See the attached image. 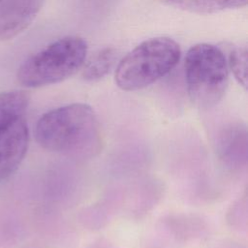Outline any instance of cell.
I'll use <instances>...</instances> for the list:
<instances>
[{
  "label": "cell",
  "mask_w": 248,
  "mask_h": 248,
  "mask_svg": "<svg viewBox=\"0 0 248 248\" xmlns=\"http://www.w3.org/2000/svg\"><path fill=\"white\" fill-rule=\"evenodd\" d=\"M29 142V131L23 115L0 126V180L13 174L21 164Z\"/></svg>",
  "instance_id": "5b68a950"
},
{
  "label": "cell",
  "mask_w": 248,
  "mask_h": 248,
  "mask_svg": "<svg viewBox=\"0 0 248 248\" xmlns=\"http://www.w3.org/2000/svg\"><path fill=\"white\" fill-rule=\"evenodd\" d=\"M184 70L193 104L208 108L223 99L229 83V67L219 47L205 43L193 46L185 56Z\"/></svg>",
  "instance_id": "277c9868"
},
{
  "label": "cell",
  "mask_w": 248,
  "mask_h": 248,
  "mask_svg": "<svg viewBox=\"0 0 248 248\" xmlns=\"http://www.w3.org/2000/svg\"><path fill=\"white\" fill-rule=\"evenodd\" d=\"M43 0H5L0 6V41L11 40L35 19Z\"/></svg>",
  "instance_id": "8992f818"
},
{
  "label": "cell",
  "mask_w": 248,
  "mask_h": 248,
  "mask_svg": "<svg viewBox=\"0 0 248 248\" xmlns=\"http://www.w3.org/2000/svg\"><path fill=\"white\" fill-rule=\"evenodd\" d=\"M181 55L179 45L168 37L148 39L118 63L114 80L125 91L142 89L168 75L178 63Z\"/></svg>",
  "instance_id": "3957f363"
},
{
  "label": "cell",
  "mask_w": 248,
  "mask_h": 248,
  "mask_svg": "<svg viewBox=\"0 0 248 248\" xmlns=\"http://www.w3.org/2000/svg\"><path fill=\"white\" fill-rule=\"evenodd\" d=\"M248 52L245 46H234L229 52L228 67L234 78L244 88H247Z\"/></svg>",
  "instance_id": "30bf717a"
},
{
  "label": "cell",
  "mask_w": 248,
  "mask_h": 248,
  "mask_svg": "<svg viewBox=\"0 0 248 248\" xmlns=\"http://www.w3.org/2000/svg\"><path fill=\"white\" fill-rule=\"evenodd\" d=\"M28 103L29 96L24 91L0 92V126L15 117L23 115Z\"/></svg>",
  "instance_id": "9c48e42d"
},
{
  "label": "cell",
  "mask_w": 248,
  "mask_h": 248,
  "mask_svg": "<svg viewBox=\"0 0 248 248\" xmlns=\"http://www.w3.org/2000/svg\"><path fill=\"white\" fill-rule=\"evenodd\" d=\"M2 1H3V0H0V3H1V2H2Z\"/></svg>",
  "instance_id": "8fae6325"
},
{
  "label": "cell",
  "mask_w": 248,
  "mask_h": 248,
  "mask_svg": "<svg viewBox=\"0 0 248 248\" xmlns=\"http://www.w3.org/2000/svg\"><path fill=\"white\" fill-rule=\"evenodd\" d=\"M87 50V43L80 37L58 39L29 56L19 66L17 81L28 88L63 81L84 65Z\"/></svg>",
  "instance_id": "7a4b0ae2"
},
{
  "label": "cell",
  "mask_w": 248,
  "mask_h": 248,
  "mask_svg": "<svg viewBox=\"0 0 248 248\" xmlns=\"http://www.w3.org/2000/svg\"><path fill=\"white\" fill-rule=\"evenodd\" d=\"M168 6L185 12L208 15L245 7L248 0H161Z\"/></svg>",
  "instance_id": "52a82bcc"
},
{
  "label": "cell",
  "mask_w": 248,
  "mask_h": 248,
  "mask_svg": "<svg viewBox=\"0 0 248 248\" xmlns=\"http://www.w3.org/2000/svg\"><path fill=\"white\" fill-rule=\"evenodd\" d=\"M35 137L43 148L79 160L95 157L102 146L97 115L89 105L82 103L46 112L36 124Z\"/></svg>",
  "instance_id": "6da1fadb"
},
{
  "label": "cell",
  "mask_w": 248,
  "mask_h": 248,
  "mask_svg": "<svg viewBox=\"0 0 248 248\" xmlns=\"http://www.w3.org/2000/svg\"><path fill=\"white\" fill-rule=\"evenodd\" d=\"M117 61L114 47H104L97 51L84 65L82 78L87 81H97L106 77Z\"/></svg>",
  "instance_id": "ba28073f"
}]
</instances>
